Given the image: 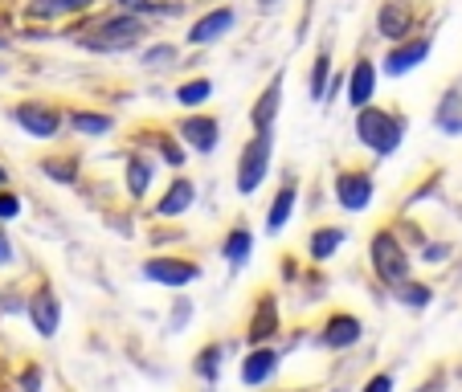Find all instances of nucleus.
<instances>
[{
	"mask_svg": "<svg viewBox=\"0 0 462 392\" xmlns=\"http://www.w3.org/2000/svg\"><path fill=\"white\" fill-rule=\"evenodd\" d=\"M172 58H176L172 45H156V50L143 53V66H164V61H172Z\"/></svg>",
	"mask_w": 462,
	"mask_h": 392,
	"instance_id": "nucleus-28",
	"label": "nucleus"
},
{
	"mask_svg": "<svg viewBox=\"0 0 462 392\" xmlns=\"http://www.w3.org/2000/svg\"><path fill=\"white\" fill-rule=\"evenodd\" d=\"M180 135H184V143H189V148H197V151H213V148H217V123H213V119L180 123Z\"/></svg>",
	"mask_w": 462,
	"mask_h": 392,
	"instance_id": "nucleus-12",
	"label": "nucleus"
},
{
	"mask_svg": "<svg viewBox=\"0 0 462 392\" xmlns=\"http://www.w3.org/2000/svg\"><path fill=\"white\" fill-rule=\"evenodd\" d=\"M344 242V233L340 229H328V233H315L311 237V253L315 258H328V253H336V245Z\"/></svg>",
	"mask_w": 462,
	"mask_h": 392,
	"instance_id": "nucleus-25",
	"label": "nucleus"
},
{
	"mask_svg": "<svg viewBox=\"0 0 462 392\" xmlns=\"http://www.w3.org/2000/svg\"><path fill=\"white\" fill-rule=\"evenodd\" d=\"M274 332H279V319H274V303H266V306H262V311L258 315H254V340H266V335H274Z\"/></svg>",
	"mask_w": 462,
	"mask_h": 392,
	"instance_id": "nucleus-22",
	"label": "nucleus"
},
{
	"mask_svg": "<svg viewBox=\"0 0 462 392\" xmlns=\"http://www.w3.org/2000/svg\"><path fill=\"white\" fill-rule=\"evenodd\" d=\"M373 266H376V274H381L389 287L405 282V274H410V261H405L402 242H397L393 233H376V242H373Z\"/></svg>",
	"mask_w": 462,
	"mask_h": 392,
	"instance_id": "nucleus-3",
	"label": "nucleus"
},
{
	"mask_svg": "<svg viewBox=\"0 0 462 392\" xmlns=\"http://www.w3.org/2000/svg\"><path fill=\"white\" fill-rule=\"evenodd\" d=\"M209 82H189V87H180V90H176V103H184V106H197V103H205V98H209Z\"/></svg>",
	"mask_w": 462,
	"mask_h": 392,
	"instance_id": "nucleus-24",
	"label": "nucleus"
},
{
	"mask_svg": "<svg viewBox=\"0 0 462 392\" xmlns=\"http://www.w3.org/2000/svg\"><path fill=\"white\" fill-rule=\"evenodd\" d=\"M0 184H5V168H0Z\"/></svg>",
	"mask_w": 462,
	"mask_h": 392,
	"instance_id": "nucleus-38",
	"label": "nucleus"
},
{
	"mask_svg": "<svg viewBox=\"0 0 462 392\" xmlns=\"http://www.w3.org/2000/svg\"><path fill=\"white\" fill-rule=\"evenodd\" d=\"M365 392H393V376H373V380H368L365 384Z\"/></svg>",
	"mask_w": 462,
	"mask_h": 392,
	"instance_id": "nucleus-32",
	"label": "nucleus"
},
{
	"mask_svg": "<svg viewBox=\"0 0 462 392\" xmlns=\"http://www.w3.org/2000/svg\"><path fill=\"white\" fill-rule=\"evenodd\" d=\"M266 160H271V135L262 131L258 140H250V148L242 151V168H237V188L242 192H254L266 176Z\"/></svg>",
	"mask_w": 462,
	"mask_h": 392,
	"instance_id": "nucleus-4",
	"label": "nucleus"
},
{
	"mask_svg": "<svg viewBox=\"0 0 462 392\" xmlns=\"http://www.w3.org/2000/svg\"><path fill=\"white\" fill-rule=\"evenodd\" d=\"M13 261V245H9V237L0 233V266H9Z\"/></svg>",
	"mask_w": 462,
	"mask_h": 392,
	"instance_id": "nucleus-36",
	"label": "nucleus"
},
{
	"mask_svg": "<svg viewBox=\"0 0 462 392\" xmlns=\"http://www.w3.org/2000/svg\"><path fill=\"white\" fill-rule=\"evenodd\" d=\"M90 0H29V17H66V13L87 9Z\"/></svg>",
	"mask_w": 462,
	"mask_h": 392,
	"instance_id": "nucleus-17",
	"label": "nucleus"
},
{
	"mask_svg": "<svg viewBox=\"0 0 462 392\" xmlns=\"http://www.w3.org/2000/svg\"><path fill=\"white\" fill-rule=\"evenodd\" d=\"M274 368H279V356H274V351H250V356H245V364H242V380L245 384H266L274 376Z\"/></svg>",
	"mask_w": 462,
	"mask_h": 392,
	"instance_id": "nucleus-13",
	"label": "nucleus"
},
{
	"mask_svg": "<svg viewBox=\"0 0 462 392\" xmlns=\"http://www.w3.org/2000/svg\"><path fill=\"white\" fill-rule=\"evenodd\" d=\"M291 209H295V188H282L279 196H274V209H271V217H266V233H279L282 225H287V217H291Z\"/></svg>",
	"mask_w": 462,
	"mask_h": 392,
	"instance_id": "nucleus-19",
	"label": "nucleus"
},
{
	"mask_svg": "<svg viewBox=\"0 0 462 392\" xmlns=\"http://www.w3.org/2000/svg\"><path fill=\"white\" fill-rule=\"evenodd\" d=\"M250 245H254V237L245 233V229H237V233H229V242H226V258L229 261H245L250 258Z\"/></svg>",
	"mask_w": 462,
	"mask_h": 392,
	"instance_id": "nucleus-23",
	"label": "nucleus"
},
{
	"mask_svg": "<svg viewBox=\"0 0 462 392\" xmlns=\"http://www.w3.org/2000/svg\"><path fill=\"white\" fill-rule=\"evenodd\" d=\"M356 340H360V323L352 319V315H336V319L328 323V332H323L328 348H352Z\"/></svg>",
	"mask_w": 462,
	"mask_h": 392,
	"instance_id": "nucleus-14",
	"label": "nucleus"
},
{
	"mask_svg": "<svg viewBox=\"0 0 462 392\" xmlns=\"http://www.w3.org/2000/svg\"><path fill=\"white\" fill-rule=\"evenodd\" d=\"M189 205H192V184L189 180H176L172 188H168V196L160 201V213H164V217H176V213H184Z\"/></svg>",
	"mask_w": 462,
	"mask_h": 392,
	"instance_id": "nucleus-18",
	"label": "nucleus"
},
{
	"mask_svg": "<svg viewBox=\"0 0 462 392\" xmlns=\"http://www.w3.org/2000/svg\"><path fill=\"white\" fill-rule=\"evenodd\" d=\"M148 33L140 17H106L90 29V37H82L87 50H98V53H123L131 45H140V37Z\"/></svg>",
	"mask_w": 462,
	"mask_h": 392,
	"instance_id": "nucleus-1",
	"label": "nucleus"
},
{
	"mask_svg": "<svg viewBox=\"0 0 462 392\" xmlns=\"http://www.w3.org/2000/svg\"><path fill=\"white\" fill-rule=\"evenodd\" d=\"M148 184H152V164L135 156L127 164V188H131V196H143V192H148Z\"/></svg>",
	"mask_w": 462,
	"mask_h": 392,
	"instance_id": "nucleus-20",
	"label": "nucleus"
},
{
	"mask_svg": "<svg viewBox=\"0 0 462 392\" xmlns=\"http://www.w3.org/2000/svg\"><path fill=\"white\" fill-rule=\"evenodd\" d=\"M328 74H332V58L323 53L319 61H315V78H311V95L323 98V82H328Z\"/></svg>",
	"mask_w": 462,
	"mask_h": 392,
	"instance_id": "nucleus-26",
	"label": "nucleus"
},
{
	"mask_svg": "<svg viewBox=\"0 0 462 392\" xmlns=\"http://www.w3.org/2000/svg\"><path fill=\"white\" fill-rule=\"evenodd\" d=\"M45 172L53 176V180H74V164H66V160H45Z\"/></svg>",
	"mask_w": 462,
	"mask_h": 392,
	"instance_id": "nucleus-27",
	"label": "nucleus"
},
{
	"mask_svg": "<svg viewBox=\"0 0 462 392\" xmlns=\"http://www.w3.org/2000/svg\"><path fill=\"white\" fill-rule=\"evenodd\" d=\"M217 356H221L217 348H205L201 351V364H197V368H201V376H209V380L217 376Z\"/></svg>",
	"mask_w": 462,
	"mask_h": 392,
	"instance_id": "nucleus-29",
	"label": "nucleus"
},
{
	"mask_svg": "<svg viewBox=\"0 0 462 392\" xmlns=\"http://www.w3.org/2000/svg\"><path fill=\"white\" fill-rule=\"evenodd\" d=\"M426 58H430V37H413V41L393 45L389 58H384V70L389 74H410L413 66H421Z\"/></svg>",
	"mask_w": 462,
	"mask_h": 392,
	"instance_id": "nucleus-6",
	"label": "nucleus"
},
{
	"mask_svg": "<svg viewBox=\"0 0 462 392\" xmlns=\"http://www.w3.org/2000/svg\"><path fill=\"white\" fill-rule=\"evenodd\" d=\"M143 274H148L152 282H164V287H189V282L197 278V266L180 261V258H156L143 266Z\"/></svg>",
	"mask_w": 462,
	"mask_h": 392,
	"instance_id": "nucleus-5",
	"label": "nucleus"
},
{
	"mask_svg": "<svg viewBox=\"0 0 462 392\" xmlns=\"http://www.w3.org/2000/svg\"><path fill=\"white\" fill-rule=\"evenodd\" d=\"M160 151H164V156H168V164H180V148H176L172 140H164V143H160Z\"/></svg>",
	"mask_w": 462,
	"mask_h": 392,
	"instance_id": "nucleus-34",
	"label": "nucleus"
},
{
	"mask_svg": "<svg viewBox=\"0 0 462 392\" xmlns=\"http://www.w3.org/2000/svg\"><path fill=\"white\" fill-rule=\"evenodd\" d=\"M373 87H376V74L368 61H356V70H352V106H368V98H373Z\"/></svg>",
	"mask_w": 462,
	"mask_h": 392,
	"instance_id": "nucleus-15",
	"label": "nucleus"
},
{
	"mask_svg": "<svg viewBox=\"0 0 462 392\" xmlns=\"http://www.w3.org/2000/svg\"><path fill=\"white\" fill-rule=\"evenodd\" d=\"M17 213H21V201H17V196H9V192H5V196H0V217L9 221V217H17Z\"/></svg>",
	"mask_w": 462,
	"mask_h": 392,
	"instance_id": "nucleus-31",
	"label": "nucleus"
},
{
	"mask_svg": "<svg viewBox=\"0 0 462 392\" xmlns=\"http://www.w3.org/2000/svg\"><path fill=\"white\" fill-rule=\"evenodd\" d=\"M123 9H135V13H152V0H119Z\"/></svg>",
	"mask_w": 462,
	"mask_h": 392,
	"instance_id": "nucleus-35",
	"label": "nucleus"
},
{
	"mask_svg": "<svg viewBox=\"0 0 462 392\" xmlns=\"http://www.w3.org/2000/svg\"><path fill=\"white\" fill-rule=\"evenodd\" d=\"M17 123L29 131V135H37V140H50V135H58V114H53L50 106H37V103L17 106Z\"/></svg>",
	"mask_w": 462,
	"mask_h": 392,
	"instance_id": "nucleus-8",
	"label": "nucleus"
},
{
	"mask_svg": "<svg viewBox=\"0 0 462 392\" xmlns=\"http://www.w3.org/2000/svg\"><path fill=\"white\" fill-rule=\"evenodd\" d=\"M262 5H274V0H262Z\"/></svg>",
	"mask_w": 462,
	"mask_h": 392,
	"instance_id": "nucleus-39",
	"label": "nucleus"
},
{
	"mask_svg": "<svg viewBox=\"0 0 462 392\" xmlns=\"http://www.w3.org/2000/svg\"><path fill=\"white\" fill-rule=\"evenodd\" d=\"M21 384H25V392H37V388H42V372H37V368H29V372L21 376Z\"/></svg>",
	"mask_w": 462,
	"mask_h": 392,
	"instance_id": "nucleus-33",
	"label": "nucleus"
},
{
	"mask_svg": "<svg viewBox=\"0 0 462 392\" xmlns=\"http://www.w3.org/2000/svg\"><path fill=\"white\" fill-rule=\"evenodd\" d=\"M70 127L82 131V135H103V131H111V119L106 114H70Z\"/></svg>",
	"mask_w": 462,
	"mask_h": 392,
	"instance_id": "nucleus-21",
	"label": "nucleus"
},
{
	"mask_svg": "<svg viewBox=\"0 0 462 392\" xmlns=\"http://www.w3.org/2000/svg\"><path fill=\"white\" fill-rule=\"evenodd\" d=\"M336 196H340L344 209L360 213V209H368V201H373V180L360 172H344L340 180H336Z\"/></svg>",
	"mask_w": 462,
	"mask_h": 392,
	"instance_id": "nucleus-7",
	"label": "nucleus"
},
{
	"mask_svg": "<svg viewBox=\"0 0 462 392\" xmlns=\"http://www.w3.org/2000/svg\"><path fill=\"white\" fill-rule=\"evenodd\" d=\"M402 298H405L410 306H426V303H430V290H426V287H405Z\"/></svg>",
	"mask_w": 462,
	"mask_h": 392,
	"instance_id": "nucleus-30",
	"label": "nucleus"
},
{
	"mask_svg": "<svg viewBox=\"0 0 462 392\" xmlns=\"http://www.w3.org/2000/svg\"><path fill=\"white\" fill-rule=\"evenodd\" d=\"M356 135H360V143H368V148L376 151V156H389V151H397V143H402V127H397V119L384 114V111H373V106H360Z\"/></svg>",
	"mask_w": 462,
	"mask_h": 392,
	"instance_id": "nucleus-2",
	"label": "nucleus"
},
{
	"mask_svg": "<svg viewBox=\"0 0 462 392\" xmlns=\"http://www.w3.org/2000/svg\"><path fill=\"white\" fill-rule=\"evenodd\" d=\"M229 29H234V13H229V9H213L209 17H201L197 25H192L189 41L192 45H209V41H217L221 33H229Z\"/></svg>",
	"mask_w": 462,
	"mask_h": 392,
	"instance_id": "nucleus-10",
	"label": "nucleus"
},
{
	"mask_svg": "<svg viewBox=\"0 0 462 392\" xmlns=\"http://www.w3.org/2000/svg\"><path fill=\"white\" fill-rule=\"evenodd\" d=\"M279 95H282V78H274L271 82V90L258 98V106H254V127L258 131H266L274 123V111H279Z\"/></svg>",
	"mask_w": 462,
	"mask_h": 392,
	"instance_id": "nucleus-16",
	"label": "nucleus"
},
{
	"mask_svg": "<svg viewBox=\"0 0 462 392\" xmlns=\"http://www.w3.org/2000/svg\"><path fill=\"white\" fill-rule=\"evenodd\" d=\"M418 392H442V388H438V384H430V388H418Z\"/></svg>",
	"mask_w": 462,
	"mask_h": 392,
	"instance_id": "nucleus-37",
	"label": "nucleus"
},
{
	"mask_svg": "<svg viewBox=\"0 0 462 392\" xmlns=\"http://www.w3.org/2000/svg\"><path fill=\"white\" fill-rule=\"evenodd\" d=\"M29 319H33V327L42 335H53L61 323V306H58V295H50V290H37L33 303H29Z\"/></svg>",
	"mask_w": 462,
	"mask_h": 392,
	"instance_id": "nucleus-9",
	"label": "nucleus"
},
{
	"mask_svg": "<svg viewBox=\"0 0 462 392\" xmlns=\"http://www.w3.org/2000/svg\"><path fill=\"white\" fill-rule=\"evenodd\" d=\"M410 21H413V13L405 9L402 0H393V5H384V9H381L376 25H381V33H384V37H393V41H402V37L410 33Z\"/></svg>",
	"mask_w": 462,
	"mask_h": 392,
	"instance_id": "nucleus-11",
	"label": "nucleus"
}]
</instances>
